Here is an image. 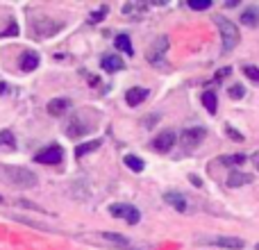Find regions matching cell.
I'll return each mask as SVG.
<instances>
[{
    "instance_id": "ffe728a7",
    "label": "cell",
    "mask_w": 259,
    "mask_h": 250,
    "mask_svg": "<svg viewBox=\"0 0 259 250\" xmlns=\"http://www.w3.org/2000/svg\"><path fill=\"white\" fill-rule=\"evenodd\" d=\"M98 146H100V139H94V141H89V143H82V146L75 148V157H77V159H82L87 152L98 150Z\"/></svg>"
},
{
    "instance_id": "ac0fdd59",
    "label": "cell",
    "mask_w": 259,
    "mask_h": 250,
    "mask_svg": "<svg viewBox=\"0 0 259 250\" xmlns=\"http://www.w3.org/2000/svg\"><path fill=\"white\" fill-rule=\"evenodd\" d=\"M166 46H168V39H166V36H161V39H157L155 48H152L150 53H148V59H150L152 64H157V57H159V55L166 50Z\"/></svg>"
},
{
    "instance_id": "277c9868",
    "label": "cell",
    "mask_w": 259,
    "mask_h": 250,
    "mask_svg": "<svg viewBox=\"0 0 259 250\" xmlns=\"http://www.w3.org/2000/svg\"><path fill=\"white\" fill-rule=\"evenodd\" d=\"M109 214L116 216V219L127 221L130 225H137V223H139V219H141V214H139L137 207L125 205V202H116V205H112V207H109Z\"/></svg>"
},
{
    "instance_id": "e575fe53",
    "label": "cell",
    "mask_w": 259,
    "mask_h": 250,
    "mask_svg": "<svg viewBox=\"0 0 259 250\" xmlns=\"http://www.w3.org/2000/svg\"><path fill=\"white\" fill-rule=\"evenodd\" d=\"M5 89H7V85H3V82H0V96L5 94Z\"/></svg>"
},
{
    "instance_id": "9a60e30c",
    "label": "cell",
    "mask_w": 259,
    "mask_h": 250,
    "mask_svg": "<svg viewBox=\"0 0 259 250\" xmlns=\"http://www.w3.org/2000/svg\"><path fill=\"white\" fill-rule=\"evenodd\" d=\"M36 66H39V55H36V53H25L21 57V68H23V71L30 73V71H34Z\"/></svg>"
},
{
    "instance_id": "cb8c5ba5",
    "label": "cell",
    "mask_w": 259,
    "mask_h": 250,
    "mask_svg": "<svg viewBox=\"0 0 259 250\" xmlns=\"http://www.w3.org/2000/svg\"><path fill=\"white\" fill-rule=\"evenodd\" d=\"M107 12H109V7H107V5H100V7L96 9V12L89 16V23H100L105 16H107Z\"/></svg>"
},
{
    "instance_id": "484cf974",
    "label": "cell",
    "mask_w": 259,
    "mask_h": 250,
    "mask_svg": "<svg viewBox=\"0 0 259 250\" xmlns=\"http://www.w3.org/2000/svg\"><path fill=\"white\" fill-rule=\"evenodd\" d=\"M189 7L196 9V12H202V9L211 7V0H189Z\"/></svg>"
},
{
    "instance_id": "836d02e7",
    "label": "cell",
    "mask_w": 259,
    "mask_h": 250,
    "mask_svg": "<svg viewBox=\"0 0 259 250\" xmlns=\"http://www.w3.org/2000/svg\"><path fill=\"white\" fill-rule=\"evenodd\" d=\"M252 161H255V166H257V171H259V152H255V155H252Z\"/></svg>"
},
{
    "instance_id": "ba28073f",
    "label": "cell",
    "mask_w": 259,
    "mask_h": 250,
    "mask_svg": "<svg viewBox=\"0 0 259 250\" xmlns=\"http://www.w3.org/2000/svg\"><path fill=\"white\" fill-rule=\"evenodd\" d=\"M146 98H148V89H141V87H132L130 91H125V100H127L130 107H137V105H141Z\"/></svg>"
},
{
    "instance_id": "4dcf8cb0",
    "label": "cell",
    "mask_w": 259,
    "mask_h": 250,
    "mask_svg": "<svg viewBox=\"0 0 259 250\" xmlns=\"http://www.w3.org/2000/svg\"><path fill=\"white\" fill-rule=\"evenodd\" d=\"M14 34H18V25H16V23H9L7 30L0 32V36H14Z\"/></svg>"
},
{
    "instance_id": "30bf717a",
    "label": "cell",
    "mask_w": 259,
    "mask_h": 250,
    "mask_svg": "<svg viewBox=\"0 0 259 250\" xmlns=\"http://www.w3.org/2000/svg\"><path fill=\"white\" fill-rule=\"evenodd\" d=\"M100 66H103L107 73H114V71H121V68L125 66V62H123L118 55H107V57H103Z\"/></svg>"
},
{
    "instance_id": "5b68a950",
    "label": "cell",
    "mask_w": 259,
    "mask_h": 250,
    "mask_svg": "<svg viewBox=\"0 0 259 250\" xmlns=\"http://www.w3.org/2000/svg\"><path fill=\"white\" fill-rule=\"evenodd\" d=\"M64 157V150L62 146H57V143H53V146L44 148V150H39L34 155V161L36 164H59Z\"/></svg>"
},
{
    "instance_id": "7402d4cb",
    "label": "cell",
    "mask_w": 259,
    "mask_h": 250,
    "mask_svg": "<svg viewBox=\"0 0 259 250\" xmlns=\"http://www.w3.org/2000/svg\"><path fill=\"white\" fill-rule=\"evenodd\" d=\"M221 164H225V166L246 164V155H243V152H237V155H225V157H221Z\"/></svg>"
},
{
    "instance_id": "52a82bcc",
    "label": "cell",
    "mask_w": 259,
    "mask_h": 250,
    "mask_svg": "<svg viewBox=\"0 0 259 250\" xmlns=\"http://www.w3.org/2000/svg\"><path fill=\"white\" fill-rule=\"evenodd\" d=\"M152 150H157V152H168L170 148L175 146V132H170V130H166V132H161L159 137H155L152 139Z\"/></svg>"
},
{
    "instance_id": "1f68e13d",
    "label": "cell",
    "mask_w": 259,
    "mask_h": 250,
    "mask_svg": "<svg viewBox=\"0 0 259 250\" xmlns=\"http://www.w3.org/2000/svg\"><path fill=\"white\" fill-rule=\"evenodd\" d=\"M225 75H230V68H228V66H225V68H221V71H219V75H216V77H219V80H221V77H225Z\"/></svg>"
},
{
    "instance_id": "d590c367",
    "label": "cell",
    "mask_w": 259,
    "mask_h": 250,
    "mask_svg": "<svg viewBox=\"0 0 259 250\" xmlns=\"http://www.w3.org/2000/svg\"><path fill=\"white\" fill-rule=\"evenodd\" d=\"M255 248H257V250H259V243H257V246H255Z\"/></svg>"
},
{
    "instance_id": "f1b7e54d",
    "label": "cell",
    "mask_w": 259,
    "mask_h": 250,
    "mask_svg": "<svg viewBox=\"0 0 259 250\" xmlns=\"http://www.w3.org/2000/svg\"><path fill=\"white\" fill-rule=\"evenodd\" d=\"M143 5H134V3H127L125 7H123V14H139V12H143Z\"/></svg>"
},
{
    "instance_id": "d6986e66",
    "label": "cell",
    "mask_w": 259,
    "mask_h": 250,
    "mask_svg": "<svg viewBox=\"0 0 259 250\" xmlns=\"http://www.w3.org/2000/svg\"><path fill=\"white\" fill-rule=\"evenodd\" d=\"M202 105L207 107L209 114H216V109H219V100H216L214 91H205V94H202Z\"/></svg>"
},
{
    "instance_id": "4316f807",
    "label": "cell",
    "mask_w": 259,
    "mask_h": 250,
    "mask_svg": "<svg viewBox=\"0 0 259 250\" xmlns=\"http://www.w3.org/2000/svg\"><path fill=\"white\" fill-rule=\"evenodd\" d=\"M243 73H246L248 80L259 82V68H257V66H243Z\"/></svg>"
},
{
    "instance_id": "d6a6232c",
    "label": "cell",
    "mask_w": 259,
    "mask_h": 250,
    "mask_svg": "<svg viewBox=\"0 0 259 250\" xmlns=\"http://www.w3.org/2000/svg\"><path fill=\"white\" fill-rule=\"evenodd\" d=\"M191 182L196 184V187H200V184H202V182H200V178H196V175H191Z\"/></svg>"
},
{
    "instance_id": "d4e9b609",
    "label": "cell",
    "mask_w": 259,
    "mask_h": 250,
    "mask_svg": "<svg viewBox=\"0 0 259 250\" xmlns=\"http://www.w3.org/2000/svg\"><path fill=\"white\" fill-rule=\"evenodd\" d=\"M14 143H16V139H14L12 130H3V132H0V146L14 148Z\"/></svg>"
},
{
    "instance_id": "603a6c76",
    "label": "cell",
    "mask_w": 259,
    "mask_h": 250,
    "mask_svg": "<svg viewBox=\"0 0 259 250\" xmlns=\"http://www.w3.org/2000/svg\"><path fill=\"white\" fill-rule=\"evenodd\" d=\"M125 166L130 171H134V173H141L146 164H143V159H139L137 155H125Z\"/></svg>"
},
{
    "instance_id": "5bb4252c",
    "label": "cell",
    "mask_w": 259,
    "mask_h": 250,
    "mask_svg": "<svg viewBox=\"0 0 259 250\" xmlns=\"http://www.w3.org/2000/svg\"><path fill=\"white\" fill-rule=\"evenodd\" d=\"M68 107H71V103H68L66 98H55V100L48 103V114H53V116H62Z\"/></svg>"
},
{
    "instance_id": "7c38bea8",
    "label": "cell",
    "mask_w": 259,
    "mask_h": 250,
    "mask_svg": "<svg viewBox=\"0 0 259 250\" xmlns=\"http://www.w3.org/2000/svg\"><path fill=\"white\" fill-rule=\"evenodd\" d=\"M164 200L168 202L170 207H175L178 212H187V200H184L182 193H178V191H168V193L164 196Z\"/></svg>"
},
{
    "instance_id": "9c48e42d",
    "label": "cell",
    "mask_w": 259,
    "mask_h": 250,
    "mask_svg": "<svg viewBox=\"0 0 259 250\" xmlns=\"http://www.w3.org/2000/svg\"><path fill=\"white\" fill-rule=\"evenodd\" d=\"M100 237H103L107 243H114V246H118V248H125V250H137V246H132V243H130V239L121 237V234H116V232H105V234H100Z\"/></svg>"
},
{
    "instance_id": "8fae6325",
    "label": "cell",
    "mask_w": 259,
    "mask_h": 250,
    "mask_svg": "<svg viewBox=\"0 0 259 250\" xmlns=\"http://www.w3.org/2000/svg\"><path fill=\"white\" fill-rule=\"evenodd\" d=\"M211 243H216V246H221V248H230V250L243 248V241L239 237H216V239H211Z\"/></svg>"
},
{
    "instance_id": "f546056e",
    "label": "cell",
    "mask_w": 259,
    "mask_h": 250,
    "mask_svg": "<svg viewBox=\"0 0 259 250\" xmlns=\"http://www.w3.org/2000/svg\"><path fill=\"white\" fill-rule=\"evenodd\" d=\"M225 132H228V134H230V137H232V139H234V141H243V134H239V132H237V130H234V128H232V125H225Z\"/></svg>"
},
{
    "instance_id": "8d00e7d4",
    "label": "cell",
    "mask_w": 259,
    "mask_h": 250,
    "mask_svg": "<svg viewBox=\"0 0 259 250\" xmlns=\"http://www.w3.org/2000/svg\"><path fill=\"white\" fill-rule=\"evenodd\" d=\"M0 202H3V196H0Z\"/></svg>"
},
{
    "instance_id": "2e32d148",
    "label": "cell",
    "mask_w": 259,
    "mask_h": 250,
    "mask_svg": "<svg viewBox=\"0 0 259 250\" xmlns=\"http://www.w3.org/2000/svg\"><path fill=\"white\" fill-rule=\"evenodd\" d=\"M89 125H84L80 121V118H73L71 123H68V130H66V134L68 137H80V134H84V132H89Z\"/></svg>"
},
{
    "instance_id": "83f0119b",
    "label": "cell",
    "mask_w": 259,
    "mask_h": 250,
    "mask_svg": "<svg viewBox=\"0 0 259 250\" xmlns=\"http://www.w3.org/2000/svg\"><path fill=\"white\" fill-rule=\"evenodd\" d=\"M243 96H246V89H243L241 85H234V87H230V98L239 100V98H243Z\"/></svg>"
},
{
    "instance_id": "6da1fadb",
    "label": "cell",
    "mask_w": 259,
    "mask_h": 250,
    "mask_svg": "<svg viewBox=\"0 0 259 250\" xmlns=\"http://www.w3.org/2000/svg\"><path fill=\"white\" fill-rule=\"evenodd\" d=\"M216 21V25H219V30H221V36H223V55L225 53H232L234 48H237V44H239V27L234 25L232 21H228V18H223V16H216L214 18Z\"/></svg>"
},
{
    "instance_id": "e0dca14e",
    "label": "cell",
    "mask_w": 259,
    "mask_h": 250,
    "mask_svg": "<svg viewBox=\"0 0 259 250\" xmlns=\"http://www.w3.org/2000/svg\"><path fill=\"white\" fill-rule=\"evenodd\" d=\"M248 182H252V175L250 173H232L228 178V184L232 189H237V187H243V184H248Z\"/></svg>"
},
{
    "instance_id": "3957f363",
    "label": "cell",
    "mask_w": 259,
    "mask_h": 250,
    "mask_svg": "<svg viewBox=\"0 0 259 250\" xmlns=\"http://www.w3.org/2000/svg\"><path fill=\"white\" fill-rule=\"evenodd\" d=\"M7 178H9V184H16L21 189H30L36 184V175L27 169H7Z\"/></svg>"
},
{
    "instance_id": "7a4b0ae2",
    "label": "cell",
    "mask_w": 259,
    "mask_h": 250,
    "mask_svg": "<svg viewBox=\"0 0 259 250\" xmlns=\"http://www.w3.org/2000/svg\"><path fill=\"white\" fill-rule=\"evenodd\" d=\"M30 27L36 39H48V36L57 34V32L62 30L64 23H55V21H50V18H34V21L30 23Z\"/></svg>"
},
{
    "instance_id": "44dd1931",
    "label": "cell",
    "mask_w": 259,
    "mask_h": 250,
    "mask_svg": "<svg viewBox=\"0 0 259 250\" xmlns=\"http://www.w3.org/2000/svg\"><path fill=\"white\" fill-rule=\"evenodd\" d=\"M114 44H116V48H118V50H123V53H125V55H134L132 41H130V36H127V34H118Z\"/></svg>"
},
{
    "instance_id": "8992f818",
    "label": "cell",
    "mask_w": 259,
    "mask_h": 250,
    "mask_svg": "<svg viewBox=\"0 0 259 250\" xmlns=\"http://www.w3.org/2000/svg\"><path fill=\"white\" fill-rule=\"evenodd\" d=\"M205 137H207V130L200 128V125H196V128H187L182 134H180V139H182V143L187 148H196Z\"/></svg>"
},
{
    "instance_id": "4fadbf2b",
    "label": "cell",
    "mask_w": 259,
    "mask_h": 250,
    "mask_svg": "<svg viewBox=\"0 0 259 250\" xmlns=\"http://www.w3.org/2000/svg\"><path fill=\"white\" fill-rule=\"evenodd\" d=\"M241 23L248 27H257L259 25V7H246L241 14Z\"/></svg>"
}]
</instances>
